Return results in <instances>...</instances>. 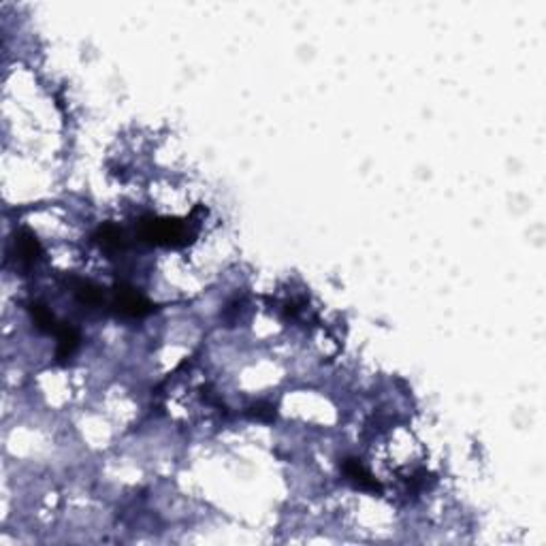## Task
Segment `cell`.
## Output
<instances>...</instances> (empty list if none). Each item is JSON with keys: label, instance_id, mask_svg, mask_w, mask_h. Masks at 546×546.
<instances>
[{"label": "cell", "instance_id": "obj_2", "mask_svg": "<svg viewBox=\"0 0 546 546\" xmlns=\"http://www.w3.org/2000/svg\"><path fill=\"white\" fill-rule=\"evenodd\" d=\"M113 308L117 310V314L128 316V318H143L147 316L154 308L152 303L132 286L120 284L113 293Z\"/></svg>", "mask_w": 546, "mask_h": 546}, {"label": "cell", "instance_id": "obj_7", "mask_svg": "<svg viewBox=\"0 0 546 546\" xmlns=\"http://www.w3.org/2000/svg\"><path fill=\"white\" fill-rule=\"evenodd\" d=\"M30 314H32L34 325H36L41 331H45V333H53V335H56V331H58L60 322L56 320V316H53V314H51L45 305H41V303H32V305H30Z\"/></svg>", "mask_w": 546, "mask_h": 546}, {"label": "cell", "instance_id": "obj_4", "mask_svg": "<svg viewBox=\"0 0 546 546\" xmlns=\"http://www.w3.org/2000/svg\"><path fill=\"white\" fill-rule=\"evenodd\" d=\"M56 337H58V355L56 357L60 361H66L77 350V346H79V333L70 325L60 322V327L56 331Z\"/></svg>", "mask_w": 546, "mask_h": 546}, {"label": "cell", "instance_id": "obj_1", "mask_svg": "<svg viewBox=\"0 0 546 546\" xmlns=\"http://www.w3.org/2000/svg\"><path fill=\"white\" fill-rule=\"evenodd\" d=\"M141 237L154 246H184L190 237L188 224L173 218H145L141 222Z\"/></svg>", "mask_w": 546, "mask_h": 546}, {"label": "cell", "instance_id": "obj_6", "mask_svg": "<svg viewBox=\"0 0 546 546\" xmlns=\"http://www.w3.org/2000/svg\"><path fill=\"white\" fill-rule=\"evenodd\" d=\"M73 293H75L77 301L83 303V305H100L103 299H105L103 288L94 286L92 282H83V280H77L73 284Z\"/></svg>", "mask_w": 546, "mask_h": 546}, {"label": "cell", "instance_id": "obj_5", "mask_svg": "<svg viewBox=\"0 0 546 546\" xmlns=\"http://www.w3.org/2000/svg\"><path fill=\"white\" fill-rule=\"evenodd\" d=\"M15 246H17L19 258H21L26 265H32V263L38 258V254H41V243H38V239H36L32 233H28V231H21V233L17 235Z\"/></svg>", "mask_w": 546, "mask_h": 546}, {"label": "cell", "instance_id": "obj_8", "mask_svg": "<svg viewBox=\"0 0 546 546\" xmlns=\"http://www.w3.org/2000/svg\"><path fill=\"white\" fill-rule=\"evenodd\" d=\"M96 239L103 248L107 250H122L124 248V235L120 229L107 224V226H100L98 233H96Z\"/></svg>", "mask_w": 546, "mask_h": 546}, {"label": "cell", "instance_id": "obj_3", "mask_svg": "<svg viewBox=\"0 0 546 546\" xmlns=\"http://www.w3.org/2000/svg\"><path fill=\"white\" fill-rule=\"evenodd\" d=\"M342 470H344L346 478H348L355 487H359V489H363V491H372V493H382V485H380L357 459H346L344 466H342Z\"/></svg>", "mask_w": 546, "mask_h": 546}]
</instances>
